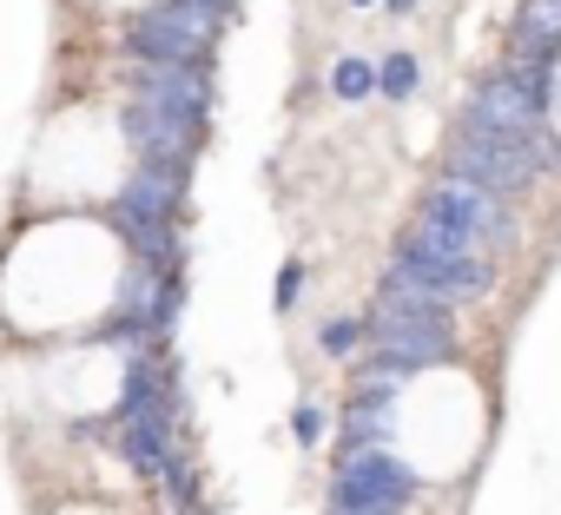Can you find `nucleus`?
I'll use <instances>...</instances> for the list:
<instances>
[{
	"mask_svg": "<svg viewBox=\"0 0 561 515\" xmlns=\"http://www.w3.org/2000/svg\"><path fill=\"white\" fill-rule=\"evenodd\" d=\"M133 100H126V139L139 152V165H165L185 172L205 113H211V80L205 67H133Z\"/></svg>",
	"mask_w": 561,
	"mask_h": 515,
	"instance_id": "f257e3e1",
	"label": "nucleus"
},
{
	"mask_svg": "<svg viewBox=\"0 0 561 515\" xmlns=\"http://www.w3.org/2000/svg\"><path fill=\"white\" fill-rule=\"evenodd\" d=\"M548 165H561V146L548 133H489V126L462 119L449 139V179L482 185L489 198H522Z\"/></svg>",
	"mask_w": 561,
	"mask_h": 515,
	"instance_id": "f03ea898",
	"label": "nucleus"
},
{
	"mask_svg": "<svg viewBox=\"0 0 561 515\" xmlns=\"http://www.w3.org/2000/svg\"><path fill=\"white\" fill-rule=\"evenodd\" d=\"M364 331H370V357H390V364H403L410 377L449 357V311L430 305V298H410V291H397V285L377 291Z\"/></svg>",
	"mask_w": 561,
	"mask_h": 515,
	"instance_id": "7ed1b4c3",
	"label": "nucleus"
},
{
	"mask_svg": "<svg viewBox=\"0 0 561 515\" xmlns=\"http://www.w3.org/2000/svg\"><path fill=\"white\" fill-rule=\"evenodd\" d=\"M179 192H185V172H165V165H139L113 205V225L119 238L133 244V258L146 265H179Z\"/></svg>",
	"mask_w": 561,
	"mask_h": 515,
	"instance_id": "20e7f679",
	"label": "nucleus"
},
{
	"mask_svg": "<svg viewBox=\"0 0 561 515\" xmlns=\"http://www.w3.org/2000/svg\"><path fill=\"white\" fill-rule=\"evenodd\" d=\"M225 14H211L205 0H165L126 21V54L139 67H205L211 41H218Z\"/></svg>",
	"mask_w": 561,
	"mask_h": 515,
	"instance_id": "39448f33",
	"label": "nucleus"
},
{
	"mask_svg": "<svg viewBox=\"0 0 561 515\" xmlns=\"http://www.w3.org/2000/svg\"><path fill=\"white\" fill-rule=\"evenodd\" d=\"M548 87H554L548 67H535V60H495L476 80L462 119H476L489 133H548Z\"/></svg>",
	"mask_w": 561,
	"mask_h": 515,
	"instance_id": "423d86ee",
	"label": "nucleus"
},
{
	"mask_svg": "<svg viewBox=\"0 0 561 515\" xmlns=\"http://www.w3.org/2000/svg\"><path fill=\"white\" fill-rule=\"evenodd\" d=\"M416 495V476L390 456V449H357L337 456V482H331V515H403Z\"/></svg>",
	"mask_w": 561,
	"mask_h": 515,
	"instance_id": "0eeeda50",
	"label": "nucleus"
},
{
	"mask_svg": "<svg viewBox=\"0 0 561 515\" xmlns=\"http://www.w3.org/2000/svg\"><path fill=\"white\" fill-rule=\"evenodd\" d=\"M554 54H561V0H528V8L508 21V34H502V60L554 67Z\"/></svg>",
	"mask_w": 561,
	"mask_h": 515,
	"instance_id": "6e6552de",
	"label": "nucleus"
},
{
	"mask_svg": "<svg viewBox=\"0 0 561 515\" xmlns=\"http://www.w3.org/2000/svg\"><path fill=\"white\" fill-rule=\"evenodd\" d=\"M390 410H397V390H377V384H357L351 390V410H344V456H357V449H383V436H390Z\"/></svg>",
	"mask_w": 561,
	"mask_h": 515,
	"instance_id": "1a4fd4ad",
	"label": "nucleus"
},
{
	"mask_svg": "<svg viewBox=\"0 0 561 515\" xmlns=\"http://www.w3.org/2000/svg\"><path fill=\"white\" fill-rule=\"evenodd\" d=\"M318 351H324V357H364V351H370L364 318H331V324L318 331Z\"/></svg>",
	"mask_w": 561,
	"mask_h": 515,
	"instance_id": "9d476101",
	"label": "nucleus"
},
{
	"mask_svg": "<svg viewBox=\"0 0 561 515\" xmlns=\"http://www.w3.org/2000/svg\"><path fill=\"white\" fill-rule=\"evenodd\" d=\"M331 93H337V100H370V93H377V67L357 60V54L337 60V67H331Z\"/></svg>",
	"mask_w": 561,
	"mask_h": 515,
	"instance_id": "9b49d317",
	"label": "nucleus"
},
{
	"mask_svg": "<svg viewBox=\"0 0 561 515\" xmlns=\"http://www.w3.org/2000/svg\"><path fill=\"white\" fill-rule=\"evenodd\" d=\"M416 60L410 54H390V60H377V93H390V100H410L416 93Z\"/></svg>",
	"mask_w": 561,
	"mask_h": 515,
	"instance_id": "f8f14e48",
	"label": "nucleus"
},
{
	"mask_svg": "<svg viewBox=\"0 0 561 515\" xmlns=\"http://www.w3.org/2000/svg\"><path fill=\"white\" fill-rule=\"evenodd\" d=\"M305 298V265H285V272H277V291H271V305L277 311H291Z\"/></svg>",
	"mask_w": 561,
	"mask_h": 515,
	"instance_id": "ddd939ff",
	"label": "nucleus"
},
{
	"mask_svg": "<svg viewBox=\"0 0 561 515\" xmlns=\"http://www.w3.org/2000/svg\"><path fill=\"white\" fill-rule=\"evenodd\" d=\"M291 430H298V443H318V436H324V410H318V403H298Z\"/></svg>",
	"mask_w": 561,
	"mask_h": 515,
	"instance_id": "4468645a",
	"label": "nucleus"
},
{
	"mask_svg": "<svg viewBox=\"0 0 561 515\" xmlns=\"http://www.w3.org/2000/svg\"><path fill=\"white\" fill-rule=\"evenodd\" d=\"M205 8H211V14H231V8H238V0H205Z\"/></svg>",
	"mask_w": 561,
	"mask_h": 515,
	"instance_id": "2eb2a0df",
	"label": "nucleus"
},
{
	"mask_svg": "<svg viewBox=\"0 0 561 515\" xmlns=\"http://www.w3.org/2000/svg\"><path fill=\"white\" fill-rule=\"evenodd\" d=\"M410 8H416V0H390V14H410Z\"/></svg>",
	"mask_w": 561,
	"mask_h": 515,
	"instance_id": "dca6fc26",
	"label": "nucleus"
},
{
	"mask_svg": "<svg viewBox=\"0 0 561 515\" xmlns=\"http://www.w3.org/2000/svg\"><path fill=\"white\" fill-rule=\"evenodd\" d=\"M185 515H205V508H185Z\"/></svg>",
	"mask_w": 561,
	"mask_h": 515,
	"instance_id": "f3484780",
	"label": "nucleus"
},
{
	"mask_svg": "<svg viewBox=\"0 0 561 515\" xmlns=\"http://www.w3.org/2000/svg\"><path fill=\"white\" fill-rule=\"evenodd\" d=\"M357 8H370V0H357Z\"/></svg>",
	"mask_w": 561,
	"mask_h": 515,
	"instance_id": "a211bd4d",
	"label": "nucleus"
}]
</instances>
